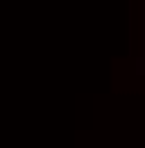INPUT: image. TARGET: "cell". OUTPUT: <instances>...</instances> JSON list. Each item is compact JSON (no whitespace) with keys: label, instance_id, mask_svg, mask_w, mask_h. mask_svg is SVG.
Masks as SVG:
<instances>
[{"label":"cell","instance_id":"cell-1","mask_svg":"<svg viewBox=\"0 0 145 148\" xmlns=\"http://www.w3.org/2000/svg\"><path fill=\"white\" fill-rule=\"evenodd\" d=\"M143 69H145V0H143Z\"/></svg>","mask_w":145,"mask_h":148}]
</instances>
